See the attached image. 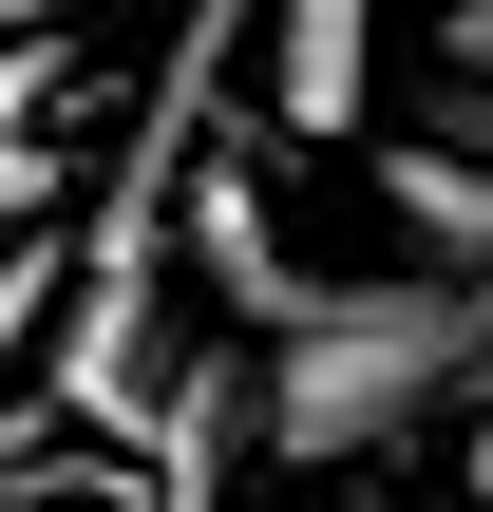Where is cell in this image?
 Segmentation results:
<instances>
[{
  "label": "cell",
  "mask_w": 493,
  "mask_h": 512,
  "mask_svg": "<svg viewBox=\"0 0 493 512\" xmlns=\"http://www.w3.org/2000/svg\"><path fill=\"white\" fill-rule=\"evenodd\" d=\"M493 380V285H437V266H399V285H323L285 342H247V456H285V475H361V456H399L437 399H475Z\"/></svg>",
  "instance_id": "cell-1"
},
{
  "label": "cell",
  "mask_w": 493,
  "mask_h": 512,
  "mask_svg": "<svg viewBox=\"0 0 493 512\" xmlns=\"http://www.w3.org/2000/svg\"><path fill=\"white\" fill-rule=\"evenodd\" d=\"M171 247L209 266V304H228L247 342H285V323L323 304V285L285 266V209H266V171H247V133H228V152L190 133V171H171Z\"/></svg>",
  "instance_id": "cell-2"
},
{
  "label": "cell",
  "mask_w": 493,
  "mask_h": 512,
  "mask_svg": "<svg viewBox=\"0 0 493 512\" xmlns=\"http://www.w3.org/2000/svg\"><path fill=\"white\" fill-rule=\"evenodd\" d=\"M266 114L304 133V152H361L380 133V0H266Z\"/></svg>",
  "instance_id": "cell-3"
},
{
  "label": "cell",
  "mask_w": 493,
  "mask_h": 512,
  "mask_svg": "<svg viewBox=\"0 0 493 512\" xmlns=\"http://www.w3.org/2000/svg\"><path fill=\"white\" fill-rule=\"evenodd\" d=\"M133 456H152V512H209L228 494V475H247V342H171Z\"/></svg>",
  "instance_id": "cell-4"
},
{
  "label": "cell",
  "mask_w": 493,
  "mask_h": 512,
  "mask_svg": "<svg viewBox=\"0 0 493 512\" xmlns=\"http://www.w3.org/2000/svg\"><path fill=\"white\" fill-rule=\"evenodd\" d=\"M361 171H380V209L418 228L437 285H493V152H456V133H361Z\"/></svg>",
  "instance_id": "cell-5"
},
{
  "label": "cell",
  "mask_w": 493,
  "mask_h": 512,
  "mask_svg": "<svg viewBox=\"0 0 493 512\" xmlns=\"http://www.w3.org/2000/svg\"><path fill=\"white\" fill-rule=\"evenodd\" d=\"M38 323H57V247H0V361H19Z\"/></svg>",
  "instance_id": "cell-6"
},
{
  "label": "cell",
  "mask_w": 493,
  "mask_h": 512,
  "mask_svg": "<svg viewBox=\"0 0 493 512\" xmlns=\"http://www.w3.org/2000/svg\"><path fill=\"white\" fill-rule=\"evenodd\" d=\"M38 209H57V152H38V133H0V247H19Z\"/></svg>",
  "instance_id": "cell-7"
},
{
  "label": "cell",
  "mask_w": 493,
  "mask_h": 512,
  "mask_svg": "<svg viewBox=\"0 0 493 512\" xmlns=\"http://www.w3.org/2000/svg\"><path fill=\"white\" fill-rule=\"evenodd\" d=\"M437 57H456V95H493V0H456V19H437Z\"/></svg>",
  "instance_id": "cell-8"
},
{
  "label": "cell",
  "mask_w": 493,
  "mask_h": 512,
  "mask_svg": "<svg viewBox=\"0 0 493 512\" xmlns=\"http://www.w3.org/2000/svg\"><path fill=\"white\" fill-rule=\"evenodd\" d=\"M456 475H475V512H493V380H475V437H456Z\"/></svg>",
  "instance_id": "cell-9"
},
{
  "label": "cell",
  "mask_w": 493,
  "mask_h": 512,
  "mask_svg": "<svg viewBox=\"0 0 493 512\" xmlns=\"http://www.w3.org/2000/svg\"><path fill=\"white\" fill-rule=\"evenodd\" d=\"M456 152H493V95H456Z\"/></svg>",
  "instance_id": "cell-10"
}]
</instances>
